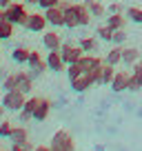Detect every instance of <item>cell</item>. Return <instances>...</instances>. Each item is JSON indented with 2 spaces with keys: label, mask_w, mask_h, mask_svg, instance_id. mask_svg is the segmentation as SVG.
I'll use <instances>...</instances> for the list:
<instances>
[{
  "label": "cell",
  "mask_w": 142,
  "mask_h": 151,
  "mask_svg": "<svg viewBox=\"0 0 142 151\" xmlns=\"http://www.w3.org/2000/svg\"><path fill=\"white\" fill-rule=\"evenodd\" d=\"M51 151H76V140H73V133L67 131V129H58L51 136L49 142Z\"/></svg>",
  "instance_id": "obj_1"
},
{
  "label": "cell",
  "mask_w": 142,
  "mask_h": 151,
  "mask_svg": "<svg viewBox=\"0 0 142 151\" xmlns=\"http://www.w3.org/2000/svg\"><path fill=\"white\" fill-rule=\"evenodd\" d=\"M7 14V20H9L14 27H24V20H27V5L24 2H18V0H14L9 7L5 9Z\"/></svg>",
  "instance_id": "obj_2"
},
{
  "label": "cell",
  "mask_w": 142,
  "mask_h": 151,
  "mask_svg": "<svg viewBox=\"0 0 142 151\" xmlns=\"http://www.w3.org/2000/svg\"><path fill=\"white\" fill-rule=\"evenodd\" d=\"M27 102V93H22L20 89H11V91H5L2 96V104H5L7 111H20Z\"/></svg>",
  "instance_id": "obj_3"
},
{
  "label": "cell",
  "mask_w": 142,
  "mask_h": 151,
  "mask_svg": "<svg viewBox=\"0 0 142 151\" xmlns=\"http://www.w3.org/2000/svg\"><path fill=\"white\" fill-rule=\"evenodd\" d=\"M44 27H49V22H47V18H44V14H36V11H33V14H29L27 20H24V29H27V31L42 33Z\"/></svg>",
  "instance_id": "obj_4"
},
{
  "label": "cell",
  "mask_w": 142,
  "mask_h": 151,
  "mask_svg": "<svg viewBox=\"0 0 142 151\" xmlns=\"http://www.w3.org/2000/svg\"><path fill=\"white\" fill-rule=\"evenodd\" d=\"M27 65H29V73H31L33 78H36V76H42L44 71L49 69V67H47V60H44L38 51H31V53H29Z\"/></svg>",
  "instance_id": "obj_5"
},
{
  "label": "cell",
  "mask_w": 142,
  "mask_h": 151,
  "mask_svg": "<svg viewBox=\"0 0 142 151\" xmlns=\"http://www.w3.org/2000/svg\"><path fill=\"white\" fill-rule=\"evenodd\" d=\"M47 67H49V71H53V73H60V71H67V62L62 60V53H60V49H51V51L47 53Z\"/></svg>",
  "instance_id": "obj_6"
},
{
  "label": "cell",
  "mask_w": 142,
  "mask_h": 151,
  "mask_svg": "<svg viewBox=\"0 0 142 151\" xmlns=\"http://www.w3.org/2000/svg\"><path fill=\"white\" fill-rule=\"evenodd\" d=\"M44 18H47L49 27H65V9L60 5L44 9Z\"/></svg>",
  "instance_id": "obj_7"
},
{
  "label": "cell",
  "mask_w": 142,
  "mask_h": 151,
  "mask_svg": "<svg viewBox=\"0 0 142 151\" xmlns=\"http://www.w3.org/2000/svg\"><path fill=\"white\" fill-rule=\"evenodd\" d=\"M38 102H40V96H27V102H24V107L18 111L22 122H29V120H33V113H36V107H38Z\"/></svg>",
  "instance_id": "obj_8"
},
{
  "label": "cell",
  "mask_w": 142,
  "mask_h": 151,
  "mask_svg": "<svg viewBox=\"0 0 142 151\" xmlns=\"http://www.w3.org/2000/svg\"><path fill=\"white\" fill-rule=\"evenodd\" d=\"M102 58H98V56H93V53H82V58L78 60V65H80V69L85 71V73H89V71H93V69H98V67H102Z\"/></svg>",
  "instance_id": "obj_9"
},
{
  "label": "cell",
  "mask_w": 142,
  "mask_h": 151,
  "mask_svg": "<svg viewBox=\"0 0 142 151\" xmlns=\"http://www.w3.org/2000/svg\"><path fill=\"white\" fill-rule=\"evenodd\" d=\"M42 45L44 49H60L62 47V36L56 31V29H49V31H42Z\"/></svg>",
  "instance_id": "obj_10"
},
{
  "label": "cell",
  "mask_w": 142,
  "mask_h": 151,
  "mask_svg": "<svg viewBox=\"0 0 142 151\" xmlns=\"http://www.w3.org/2000/svg\"><path fill=\"white\" fill-rule=\"evenodd\" d=\"M111 91H115V93H122V91L129 89V73L127 71H115L113 80H111Z\"/></svg>",
  "instance_id": "obj_11"
},
{
  "label": "cell",
  "mask_w": 142,
  "mask_h": 151,
  "mask_svg": "<svg viewBox=\"0 0 142 151\" xmlns=\"http://www.w3.org/2000/svg\"><path fill=\"white\" fill-rule=\"evenodd\" d=\"M69 82H71V91H76V93H85L89 87H93V80H91L89 73H82L78 78H73V80H69Z\"/></svg>",
  "instance_id": "obj_12"
},
{
  "label": "cell",
  "mask_w": 142,
  "mask_h": 151,
  "mask_svg": "<svg viewBox=\"0 0 142 151\" xmlns=\"http://www.w3.org/2000/svg\"><path fill=\"white\" fill-rule=\"evenodd\" d=\"M142 89V67L131 65V73H129V89L127 91H140Z\"/></svg>",
  "instance_id": "obj_13"
},
{
  "label": "cell",
  "mask_w": 142,
  "mask_h": 151,
  "mask_svg": "<svg viewBox=\"0 0 142 151\" xmlns=\"http://www.w3.org/2000/svg\"><path fill=\"white\" fill-rule=\"evenodd\" d=\"M73 9H76V16H78V22H80V27H89V22H91V11H89V7L85 5V2H76L73 5Z\"/></svg>",
  "instance_id": "obj_14"
},
{
  "label": "cell",
  "mask_w": 142,
  "mask_h": 151,
  "mask_svg": "<svg viewBox=\"0 0 142 151\" xmlns=\"http://www.w3.org/2000/svg\"><path fill=\"white\" fill-rule=\"evenodd\" d=\"M49 111H51V102L47 98H40L38 107H36V113H33V120L36 122H44L49 118Z\"/></svg>",
  "instance_id": "obj_15"
},
{
  "label": "cell",
  "mask_w": 142,
  "mask_h": 151,
  "mask_svg": "<svg viewBox=\"0 0 142 151\" xmlns=\"http://www.w3.org/2000/svg\"><path fill=\"white\" fill-rule=\"evenodd\" d=\"M65 29H80V22H78V16H76V9H73V5H69L65 9Z\"/></svg>",
  "instance_id": "obj_16"
},
{
  "label": "cell",
  "mask_w": 142,
  "mask_h": 151,
  "mask_svg": "<svg viewBox=\"0 0 142 151\" xmlns=\"http://www.w3.org/2000/svg\"><path fill=\"white\" fill-rule=\"evenodd\" d=\"M113 76H115V67H113V65H107V62H102V69H100V80H98V85H111Z\"/></svg>",
  "instance_id": "obj_17"
},
{
  "label": "cell",
  "mask_w": 142,
  "mask_h": 151,
  "mask_svg": "<svg viewBox=\"0 0 142 151\" xmlns=\"http://www.w3.org/2000/svg\"><path fill=\"white\" fill-rule=\"evenodd\" d=\"M140 60V51L136 47H122V65H136Z\"/></svg>",
  "instance_id": "obj_18"
},
{
  "label": "cell",
  "mask_w": 142,
  "mask_h": 151,
  "mask_svg": "<svg viewBox=\"0 0 142 151\" xmlns=\"http://www.w3.org/2000/svg\"><path fill=\"white\" fill-rule=\"evenodd\" d=\"M20 73V87L18 89L22 91V93H31V89H33V80H36V78H33L31 73H29V71H18Z\"/></svg>",
  "instance_id": "obj_19"
},
{
  "label": "cell",
  "mask_w": 142,
  "mask_h": 151,
  "mask_svg": "<svg viewBox=\"0 0 142 151\" xmlns=\"http://www.w3.org/2000/svg\"><path fill=\"white\" fill-rule=\"evenodd\" d=\"M127 14H109V18H107V24H109L111 29H124L127 27Z\"/></svg>",
  "instance_id": "obj_20"
},
{
  "label": "cell",
  "mask_w": 142,
  "mask_h": 151,
  "mask_svg": "<svg viewBox=\"0 0 142 151\" xmlns=\"http://www.w3.org/2000/svg\"><path fill=\"white\" fill-rule=\"evenodd\" d=\"M104 62H107V65H113V67L122 65V47H115L113 45V49H109L107 56H104Z\"/></svg>",
  "instance_id": "obj_21"
},
{
  "label": "cell",
  "mask_w": 142,
  "mask_h": 151,
  "mask_svg": "<svg viewBox=\"0 0 142 151\" xmlns=\"http://www.w3.org/2000/svg\"><path fill=\"white\" fill-rule=\"evenodd\" d=\"M78 45H80V49L85 53H93L95 49H98V36H85V38H80L78 40Z\"/></svg>",
  "instance_id": "obj_22"
},
{
  "label": "cell",
  "mask_w": 142,
  "mask_h": 151,
  "mask_svg": "<svg viewBox=\"0 0 142 151\" xmlns=\"http://www.w3.org/2000/svg\"><path fill=\"white\" fill-rule=\"evenodd\" d=\"M85 5L89 7V11H91L93 18H102V16L107 14V7H104L102 2H98V0H85Z\"/></svg>",
  "instance_id": "obj_23"
},
{
  "label": "cell",
  "mask_w": 142,
  "mask_h": 151,
  "mask_svg": "<svg viewBox=\"0 0 142 151\" xmlns=\"http://www.w3.org/2000/svg\"><path fill=\"white\" fill-rule=\"evenodd\" d=\"M11 142H18V145H22V142H29V131L24 127H14L11 129V136H9Z\"/></svg>",
  "instance_id": "obj_24"
},
{
  "label": "cell",
  "mask_w": 142,
  "mask_h": 151,
  "mask_svg": "<svg viewBox=\"0 0 142 151\" xmlns=\"http://www.w3.org/2000/svg\"><path fill=\"white\" fill-rule=\"evenodd\" d=\"M20 87V73L16 71V73H7L5 80H2V89L5 91H11V89H18Z\"/></svg>",
  "instance_id": "obj_25"
},
{
  "label": "cell",
  "mask_w": 142,
  "mask_h": 151,
  "mask_svg": "<svg viewBox=\"0 0 142 151\" xmlns=\"http://www.w3.org/2000/svg\"><path fill=\"white\" fill-rule=\"evenodd\" d=\"M29 49L27 47H16L14 49V53H11V58H14V62H20V65H27V60H29Z\"/></svg>",
  "instance_id": "obj_26"
},
{
  "label": "cell",
  "mask_w": 142,
  "mask_h": 151,
  "mask_svg": "<svg viewBox=\"0 0 142 151\" xmlns=\"http://www.w3.org/2000/svg\"><path fill=\"white\" fill-rule=\"evenodd\" d=\"M95 36H98L100 40H104V42H111V36H113V29H111L109 24H100V27L95 29Z\"/></svg>",
  "instance_id": "obj_27"
},
{
  "label": "cell",
  "mask_w": 142,
  "mask_h": 151,
  "mask_svg": "<svg viewBox=\"0 0 142 151\" xmlns=\"http://www.w3.org/2000/svg\"><path fill=\"white\" fill-rule=\"evenodd\" d=\"M127 18L131 20V22H138V24H142V7H127Z\"/></svg>",
  "instance_id": "obj_28"
},
{
  "label": "cell",
  "mask_w": 142,
  "mask_h": 151,
  "mask_svg": "<svg viewBox=\"0 0 142 151\" xmlns=\"http://www.w3.org/2000/svg\"><path fill=\"white\" fill-rule=\"evenodd\" d=\"M11 36H14V24H11L9 20L0 22V40H9Z\"/></svg>",
  "instance_id": "obj_29"
},
{
  "label": "cell",
  "mask_w": 142,
  "mask_h": 151,
  "mask_svg": "<svg viewBox=\"0 0 142 151\" xmlns=\"http://www.w3.org/2000/svg\"><path fill=\"white\" fill-rule=\"evenodd\" d=\"M124 42H127V31H124V29H115L113 36H111V45H115V47H122Z\"/></svg>",
  "instance_id": "obj_30"
},
{
  "label": "cell",
  "mask_w": 142,
  "mask_h": 151,
  "mask_svg": "<svg viewBox=\"0 0 142 151\" xmlns=\"http://www.w3.org/2000/svg\"><path fill=\"white\" fill-rule=\"evenodd\" d=\"M85 71L80 69V65L78 62H73V65H67V76H69V80H73V78H78V76H82Z\"/></svg>",
  "instance_id": "obj_31"
},
{
  "label": "cell",
  "mask_w": 142,
  "mask_h": 151,
  "mask_svg": "<svg viewBox=\"0 0 142 151\" xmlns=\"http://www.w3.org/2000/svg\"><path fill=\"white\" fill-rule=\"evenodd\" d=\"M11 129H14V124L9 122V120H0V138H9L11 136Z\"/></svg>",
  "instance_id": "obj_32"
},
{
  "label": "cell",
  "mask_w": 142,
  "mask_h": 151,
  "mask_svg": "<svg viewBox=\"0 0 142 151\" xmlns=\"http://www.w3.org/2000/svg\"><path fill=\"white\" fill-rule=\"evenodd\" d=\"M36 147L31 145V142H22V145H18V142H11V149L9 151H33Z\"/></svg>",
  "instance_id": "obj_33"
},
{
  "label": "cell",
  "mask_w": 142,
  "mask_h": 151,
  "mask_svg": "<svg viewBox=\"0 0 142 151\" xmlns=\"http://www.w3.org/2000/svg\"><path fill=\"white\" fill-rule=\"evenodd\" d=\"M58 5H60V0H40L38 2L40 9H49V7H58Z\"/></svg>",
  "instance_id": "obj_34"
},
{
  "label": "cell",
  "mask_w": 142,
  "mask_h": 151,
  "mask_svg": "<svg viewBox=\"0 0 142 151\" xmlns=\"http://www.w3.org/2000/svg\"><path fill=\"white\" fill-rule=\"evenodd\" d=\"M107 11H109V14H122V5L113 2V5H109V7H107Z\"/></svg>",
  "instance_id": "obj_35"
},
{
  "label": "cell",
  "mask_w": 142,
  "mask_h": 151,
  "mask_svg": "<svg viewBox=\"0 0 142 151\" xmlns=\"http://www.w3.org/2000/svg\"><path fill=\"white\" fill-rule=\"evenodd\" d=\"M22 2H24L27 7H38V2H40V0H22Z\"/></svg>",
  "instance_id": "obj_36"
},
{
  "label": "cell",
  "mask_w": 142,
  "mask_h": 151,
  "mask_svg": "<svg viewBox=\"0 0 142 151\" xmlns=\"http://www.w3.org/2000/svg\"><path fill=\"white\" fill-rule=\"evenodd\" d=\"M33 151H51V147H49V145H38Z\"/></svg>",
  "instance_id": "obj_37"
},
{
  "label": "cell",
  "mask_w": 142,
  "mask_h": 151,
  "mask_svg": "<svg viewBox=\"0 0 142 151\" xmlns=\"http://www.w3.org/2000/svg\"><path fill=\"white\" fill-rule=\"evenodd\" d=\"M11 2H14V0H0V9H7Z\"/></svg>",
  "instance_id": "obj_38"
},
{
  "label": "cell",
  "mask_w": 142,
  "mask_h": 151,
  "mask_svg": "<svg viewBox=\"0 0 142 151\" xmlns=\"http://www.w3.org/2000/svg\"><path fill=\"white\" fill-rule=\"evenodd\" d=\"M5 111H7V109H5V104H2V102H0V120H2V118H5Z\"/></svg>",
  "instance_id": "obj_39"
},
{
  "label": "cell",
  "mask_w": 142,
  "mask_h": 151,
  "mask_svg": "<svg viewBox=\"0 0 142 151\" xmlns=\"http://www.w3.org/2000/svg\"><path fill=\"white\" fill-rule=\"evenodd\" d=\"M7 20V14H5V9H0V22H5Z\"/></svg>",
  "instance_id": "obj_40"
},
{
  "label": "cell",
  "mask_w": 142,
  "mask_h": 151,
  "mask_svg": "<svg viewBox=\"0 0 142 151\" xmlns=\"http://www.w3.org/2000/svg\"><path fill=\"white\" fill-rule=\"evenodd\" d=\"M138 65H140V67H142V56H140V60H138Z\"/></svg>",
  "instance_id": "obj_41"
}]
</instances>
